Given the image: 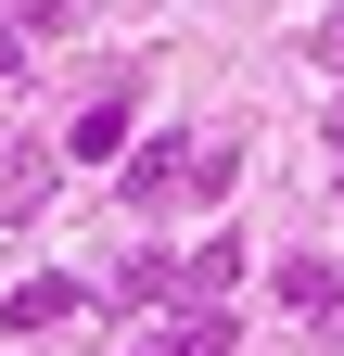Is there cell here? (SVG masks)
<instances>
[{"instance_id": "cell-1", "label": "cell", "mask_w": 344, "mask_h": 356, "mask_svg": "<svg viewBox=\"0 0 344 356\" xmlns=\"http://www.w3.org/2000/svg\"><path fill=\"white\" fill-rule=\"evenodd\" d=\"M242 178V153L217 140V127H191V140H153V153H127V204L141 216H166V204H217Z\"/></svg>"}, {"instance_id": "cell-2", "label": "cell", "mask_w": 344, "mask_h": 356, "mask_svg": "<svg viewBox=\"0 0 344 356\" xmlns=\"http://www.w3.org/2000/svg\"><path fill=\"white\" fill-rule=\"evenodd\" d=\"M52 178H64V153H52V140H26L13 165H0V216H38V204H52Z\"/></svg>"}, {"instance_id": "cell-3", "label": "cell", "mask_w": 344, "mask_h": 356, "mask_svg": "<svg viewBox=\"0 0 344 356\" xmlns=\"http://www.w3.org/2000/svg\"><path fill=\"white\" fill-rule=\"evenodd\" d=\"M77 305H90V293H77V280H26L13 305H0V331H64Z\"/></svg>"}, {"instance_id": "cell-4", "label": "cell", "mask_w": 344, "mask_h": 356, "mask_svg": "<svg viewBox=\"0 0 344 356\" xmlns=\"http://www.w3.org/2000/svg\"><path fill=\"white\" fill-rule=\"evenodd\" d=\"M64 153H77V165H102V153H127V89H102V102H90V115L64 127Z\"/></svg>"}, {"instance_id": "cell-5", "label": "cell", "mask_w": 344, "mask_h": 356, "mask_svg": "<svg viewBox=\"0 0 344 356\" xmlns=\"http://www.w3.org/2000/svg\"><path fill=\"white\" fill-rule=\"evenodd\" d=\"M331 293H344V267H331V254H281V305H293V318H319Z\"/></svg>"}, {"instance_id": "cell-6", "label": "cell", "mask_w": 344, "mask_h": 356, "mask_svg": "<svg viewBox=\"0 0 344 356\" xmlns=\"http://www.w3.org/2000/svg\"><path fill=\"white\" fill-rule=\"evenodd\" d=\"M141 356H230V318H217V305H191V318H166Z\"/></svg>"}, {"instance_id": "cell-7", "label": "cell", "mask_w": 344, "mask_h": 356, "mask_svg": "<svg viewBox=\"0 0 344 356\" xmlns=\"http://www.w3.org/2000/svg\"><path fill=\"white\" fill-rule=\"evenodd\" d=\"M319 64H331V76H344V13H331V26H319Z\"/></svg>"}, {"instance_id": "cell-8", "label": "cell", "mask_w": 344, "mask_h": 356, "mask_svg": "<svg viewBox=\"0 0 344 356\" xmlns=\"http://www.w3.org/2000/svg\"><path fill=\"white\" fill-rule=\"evenodd\" d=\"M13 64H26V26H0V76H13Z\"/></svg>"}, {"instance_id": "cell-9", "label": "cell", "mask_w": 344, "mask_h": 356, "mask_svg": "<svg viewBox=\"0 0 344 356\" xmlns=\"http://www.w3.org/2000/svg\"><path fill=\"white\" fill-rule=\"evenodd\" d=\"M319 331H331V343H344V293H331V305H319Z\"/></svg>"}, {"instance_id": "cell-10", "label": "cell", "mask_w": 344, "mask_h": 356, "mask_svg": "<svg viewBox=\"0 0 344 356\" xmlns=\"http://www.w3.org/2000/svg\"><path fill=\"white\" fill-rule=\"evenodd\" d=\"M331 153H344V115H331Z\"/></svg>"}]
</instances>
